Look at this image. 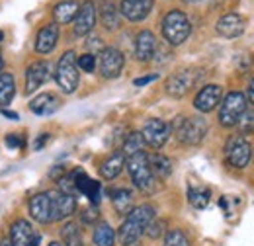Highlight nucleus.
Wrapping results in <instances>:
<instances>
[{
    "mask_svg": "<svg viewBox=\"0 0 254 246\" xmlns=\"http://www.w3.org/2000/svg\"><path fill=\"white\" fill-rule=\"evenodd\" d=\"M188 199H190V203L195 209H205L209 199H211V191L207 187H193L191 185L188 189Z\"/></svg>",
    "mask_w": 254,
    "mask_h": 246,
    "instance_id": "c756f323",
    "label": "nucleus"
},
{
    "mask_svg": "<svg viewBox=\"0 0 254 246\" xmlns=\"http://www.w3.org/2000/svg\"><path fill=\"white\" fill-rule=\"evenodd\" d=\"M49 246H61V245H59V243H51Z\"/></svg>",
    "mask_w": 254,
    "mask_h": 246,
    "instance_id": "de8ad7c7",
    "label": "nucleus"
},
{
    "mask_svg": "<svg viewBox=\"0 0 254 246\" xmlns=\"http://www.w3.org/2000/svg\"><path fill=\"white\" fill-rule=\"evenodd\" d=\"M2 64H4V62H2V55H0V70H2Z\"/></svg>",
    "mask_w": 254,
    "mask_h": 246,
    "instance_id": "49530a36",
    "label": "nucleus"
},
{
    "mask_svg": "<svg viewBox=\"0 0 254 246\" xmlns=\"http://www.w3.org/2000/svg\"><path fill=\"white\" fill-rule=\"evenodd\" d=\"M82 221H84V223H88V225H90V223H94V221H98V209H96V205L84 211V215H82Z\"/></svg>",
    "mask_w": 254,
    "mask_h": 246,
    "instance_id": "58836bf2",
    "label": "nucleus"
},
{
    "mask_svg": "<svg viewBox=\"0 0 254 246\" xmlns=\"http://www.w3.org/2000/svg\"><path fill=\"white\" fill-rule=\"evenodd\" d=\"M78 8L80 4L76 0H64V2H59L55 8H53V18L57 24H70L76 14H78Z\"/></svg>",
    "mask_w": 254,
    "mask_h": 246,
    "instance_id": "b1692460",
    "label": "nucleus"
},
{
    "mask_svg": "<svg viewBox=\"0 0 254 246\" xmlns=\"http://www.w3.org/2000/svg\"><path fill=\"white\" fill-rule=\"evenodd\" d=\"M30 215L39 223H51V199L49 193H37L30 199Z\"/></svg>",
    "mask_w": 254,
    "mask_h": 246,
    "instance_id": "aec40b11",
    "label": "nucleus"
},
{
    "mask_svg": "<svg viewBox=\"0 0 254 246\" xmlns=\"http://www.w3.org/2000/svg\"><path fill=\"white\" fill-rule=\"evenodd\" d=\"M0 246H12V243H10V239H2V241H0Z\"/></svg>",
    "mask_w": 254,
    "mask_h": 246,
    "instance_id": "a18cd8bd",
    "label": "nucleus"
},
{
    "mask_svg": "<svg viewBox=\"0 0 254 246\" xmlns=\"http://www.w3.org/2000/svg\"><path fill=\"white\" fill-rule=\"evenodd\" d=\"M127 170H129L133 184L141 191H153L155 189V176H153L151 166H149V156L143 151L127 156Z\"/></svg>",
    "mask_w": 254,
    "mask_h": 246,
    "instance_id": "20e7f679",
    "label": "nucleus"
},
{
    "mask_svg": "<svg viewBox=\"0 0 254 246\" xmlns=\"http://www.w3.org/2000/svg\"><path fill=\"white\" fill-rule=\"evenodd\" d=\"M57 39H59V28L57 24H47L43 30L37 33V39H35V51L45 55V53H51L57 45Z\"/></svg>",
    "mask_w": 254,
    "mask_h": 246,
    "instance_id": "412c9836",
    "label": "nucleus"
},
{
    "mask_svg": "<svg viewBox=\"0 0 254 246\" xmlns=\"http://www.w3.org/2000/svg\"><path fill=\"white\" fill-rule=\"evenodd\" d=\"M188 2H199V0H188Z\"/></svg>",
    "mask_w": 254,
    "mask_h": 246,
    "instance_id": "8fccbe9b",
    "label": "nucleus"
},
{
    "mask_svg": "<svg viewBox=\"0 0 254 246\" xmlns=\"http://www.w3.org/2000/svg\"><path fill=\"white\" fill-rule=\"evenodd\" d=\"M157 78H159V74H147V76L135 78L133 84H135V86H145V84H149V82H153V80H157Z\"/></svg>",
    "mask_w": 254,
    "mask_h": 246,
    "instance_id": "ea45409f",
    "label": "nucleus"
},
{
    "mask_svg": "<svg viewBox=\"0 0 254 246\" xmlns=\"http://www.w3.org/2000/svg\"><path fill=\"white\" fill-rule=\"evenodd\" d=\"M53 74V66L47 61H37L28 66L26 70V94H33L39 90Z\"/></svg>",
    "mask_w": 254,
    "mask_h": 246,
    "instance_id": "9d476101",
    "label": "nucleus"
},
{
    "mask_svg": "<svg viewBox=\"0 0 254 246\" xmlns=\"http://www.w3.org/2000/svg\"><path fill=\"white\" fill-rule=\"evenodd\" d=\"M143 147H145L143 135H141V133H129L126 137V141H124V154H126V158L131 156V154L141 153Z\"/></svg>",
    "mask_w": 254,
    "mask_h": 246,
    "instance_id": "7c9ffc66",
    "label": "nucleus"
},
{
    "mask_svg": "<svg viewBox=\"0 0 254 246\" xmlns=\"http://www.w3.org/2000/svg\"><path fill=\"white\" fill-rule=\"evenodd\" d=\"M72 174V178H74V185H76V191L78 193H82V195H86L94 205L100 203V197H102V187L100 184L92 180V178H88L86 176V172H82L80 168H76L74 172H70Z\"/></svg>",
    "mask_w": 254,
    "mask_h": 246,
    "instance_id": "dca6fc26",
    "label": "nucleus"
},
{
    "mask_svg": "<svg viewBox=\"0 0 254 246\" xmlns=\"http://www.w3.org/2000/svg\"><path fill=\"white\" fill-rule=\"evenodd\" d=\"M245 28H247V22L241 14H225L221 20L217 22L215 30L219 35L227 37V39H233V37H239L245 33Z\"/></svg>",
    "mask_w": 254,
    "mask_h": 246,
    "instance_id": "a211bd4d",
    "label": "nucleus"
},
{
    "mask_svg": "<svg viewBox=\"0 0 254 246\" xmlns=\"http://www.w3.org/2000/svg\"><path fill=\"white\" fill-rule=\"evenodd\" d=\"M2 39H4V33H2V31H0V41H2Z\"/></svg>",
    "mask_w": 254,
    "mask_h": 246,
    "instance_id": "09e8293b",
    "label": "nucleus"
},
{
    "mask_svg": "<svg viewBox=\"0 0 254 246\" xmlns=\"http://www.w3.org/2000/svg\"><path fill=\"white\" fill-rule=\"evenodd\" d=\"M149 166H151L153 176L159 178V180H166L172 174V162L164 154H151L149 156Z\"/></svg>",
    "mask_w": 254,
    "mask_h": 246,
    "instance_id": "bb28decb",
    "label": "nucleus"
},
{
    "mask_svg": "<svg viewBox=\"0 0 254 246\" xmlns=\"http://www.w3.org/2000/svg\"><path fill=\"white\" fill-rule=\"evenodd\" d=\"M47 141H49V135H47V133H43V135H39V137L35 139V143H33V149H35V151H39V149H43Z\"/></svg>",
    "mask_w": 254,
    "mask_h": 246,
    "instance_id": "a19ab883",
    "label": "nucleus"
},
{
    "mask_svg": "<svg viewBox=\"0 0 254 246\" xmlns=\"http://www.w3.org/2000/svg\"><path fill=\"white\" fill-rule=\"evenodd\" d=\"M199 76L201 74L195 68L178 70V72H174L166 80V92H168V96H172V98H182V96H186L195 86V82H197Z\"/></svg>",
    "mask_w": 254,
    "mask_h": 246,
    "instance_id": "6e6552de",
    "label": "nucleus"
},
{
    "mask_svg": "<svg viewBox=\"0 0 254 246\" xmlns=\"http://www.w3.org/2000/svg\"><path fill=\"white\" fill-rule=\"evenodd\" d=\"M86 47H88V53L94 55V57L96 53H102L104 51V45H102V39L100 37H90L88 43H86Z\"/></svg>",
    "mask_w": 254,
    "mask_h": 246,
    "instance_id": "e433bc0d",
    "label": "nucleus"
},
{
    "mask_svg": "<svg viewBox=\"0 0 254 246\" xmlns=\"http://www.w3.org/2000/svg\"><path fill=\"white\" fill-rule=\"evenodd\" d=\"M221 86H217V84H207V86H203L197 96H195V100H193V108L197 110V112H201V114H207V112H211V110H215L217 106H219V102H221Z\"/></svg>",
    "mask_w": 254,
    "mask_h": 246,
    "instance_id": "4468645a",
    "label": "nucleus"
},
{
    "mask_svg": "<svg viewBox=\"0 0 254 246\" xmlns=\"http://www.w3.org/2000/svg\"><path fill=\"white\" fill-rule=\"evenodd\" d=\"M191 33V24L180 10H170L162 18V35L168 45H182Z\"/></svg>",
    "mask_w": 254,
    "mask_h": 246,
    "instance_id": "f03ea898",
    "label": "nucleus"
},
{
    "mask_svg": "<svg viewBox=\"0 0 254 246\" xmlns=\"http://www.w3.org/2000/svg\"><path fill=\"white\" fill-rule=\"evenodd\" d=\"M6 147L8 149H20V147H24V139L18 137V135H8L6 137Z\"/></svg>",
    "mask_w": 254,
    "mask_h": 246,
    "instance_id": "4c0bfd02",
    "label": "nucleus"
},
{
    "mask_svg": "<svg viewBox=\"0 0 254 246\" xmlns=\"http://www.w3.org/2000/svg\"><path fill=\"white\" fill-rule=\"evenodd\" d=\"M110 195H112V203L120 215H127L133 209V191L131 189H127V187L112 189Z\"/></svg>",
    "mask_w": 254,
    "mask_h": 246,
    "instance_id": "393cba45",
    "label": "nucleus"
},
{
    "mask_svg": "<svg viewBox=\"0 0 254 246\" xmlns=\"http://www.w3.org/2000/svg\"><path fill=\"white\" fill-rule=\"evenodd\" d=\"M245 110H247V96L243 92H229L219 110V122L223 127H233L237 125Z\"/></svg>",
    "mask_w": 254,
    "mask_h": 246,
    "instance_id": "0eeeda50",
    "label": "nucleus"
},
{
    "mask_svg": "<svg viewBox=\"0 0 254 246\" xmlns=\"http://www.w3.org/2000/svg\"><path fill=\"white\" fill-rule=\"evenodd\" d=\"M126 64V57L120 49L116 47H108L100 53V59H98V68H100V74L104 78H118L122 74V68Z\"/></svg>",
    "mask_w": 254,
    "mask_h": 246,
    "instance_id": "1a4fd4ad",
    "label": "nucleus"
},
{
    "mask_svg": "<svg viewBox=\"0 0 254 246\" xmlns=\"http://www.w3.org/2000/svg\"><path fill=\"white\" fill-rule=\"evenodd\" d=\"M126 166V154L114 153L108 160H104V164L100 166V174L104 180H114L116 176H120V172Z\"/></svg>",
    "mask_w": 254,
    "mask_h": 246,
    "instance_id": "4be33fe9",
    "label": "nucleus"
},
{
    "mask_svg": "<svg viewBox=\"0 0 254 246\" xmlns=\"http://www.w3.org/2000/svg\"><path fill=\"white\" fill-rule=\"evenodd\" d=\"M35 239L33 227L26 219H18L10 227V243L12 246H28Z\"/></svg>",
    "mask_w": 254,
    "mask_h": 246,
    "instance_id": "6ab92c4d",
    "label": "nucleus"
},
{
    "mask_svg": "<svg viewBox=\"0 0 254 246\" xmlns=\"http://www.w3.org/2000/svg\"><path fill=\"white\" fill-rule=\"evenodd\" d=\"M76 66H78L80 70H84V72H94L96 57L94 55H90V53H84L82 57H78V59H76Z\"/></svg>",
    "mask_w": 254,
    "mask_h": 246,
    "instance_id": "f704fd0d",
    "label": "nucleus"
},
{
    "mask_svg": "<svg viewBox=\"0 0 254 246\" xmlns=\"http://www.w3.org/2000/svg\"><path fill=\"white\" fill-rule=\"evenodd\" d=\"M225 156L233 168H245L253 160V145L241 135L231 137L225 145Z\"/></svg>",
    "mask_w": 254,
    "mask_h": 246,
    "instance_id": "423d86ee",
    "label": "nucleus"
},
{
    "mask_svg": "<svg viewBox=\"0 0 254 246\" xmlns=\"http://www.w3.org/2000/svg\"><path fill=\"white\" fill-rule=\"evenodd\" d=\"M164 246H190L182 231H168L164 237Z\"/></svg>",
    "mask_w": 254,
    "mask_h": 246,
    "instance_id": "72a5a7b5",
    "label": "nucleus"
},
{
    "mask_svg": "<svg viewBox=\"0 0 254 246\" xmlns=\"http://www.w3.org/2000/svg\"><path fill=\"white\" fill-rule=\"evenodd\" d=\"M153 4L155 0H122L120 14H124L129 22H141L151 14Z\"/></svg>",
    "mask_w": 254,
    "mask_h": 246,
    "instance_id": "2eb2a0df",
    "label": "nucleus"
},
{
    "mask_svg": "<svg viewBox=\"0 0 254 246\" xmlns=\"http://www.w3.org/2000/svg\"><path fill=\"white\" fill-rule=\"evenodd\" d=\"M96 246H114L116 245V233L108 223H100L94 231Z\"/></svg>",
    "mask_w": 254,
    "mask_h": 246,
    "instance_id": "c85d7f7f",
    "label": "nucleus"
},
{
    "mask_svg": "<svg viewBox=\"0 0 254 246\" xmlns=\"http://www.w3.org/2000/svg\"><path fill=\"white\" fill-rule=\"evenodd\" d=\"M249 100L254 104V78L251 80V84H249Z\"/></svg>",
    "mask_w": 254,
    "mask_h": 246,
    "instance_id": "37998d69",
    "label": "nucleus"
},
{
    "mask_svg": "<svg viewBox=\"0 0 254 246\" xmlns=\"http://www.w3.org/2000/svg\"><path fill=\"white\" fill-rule=\"evenodd\" d=\"M16 94V80L10 72H0V110L10 106Z\"/></svg>",
    "mask_w": 254,
    "mask_h": 246,
    "instance_id": "cd10ccee",
    "label": "nucleus"
},
{
    "mask_svg": "<svg viewBox=\"0 0 254 246\" xmlns=\"http://www.w3.org/2000/svg\"><path fill=\"white\" fill-rule=\"evenodd\" d=\"M157 37L155 33L149 30H143L137 37H135V57L137 61H151L157 53Z\"/></svg>",
    "mask_w": 254,
    "mask_h": 246,
    "instance_id": "f3484780",
    "label": "nucleus"
},
{
    "mask_svg": "<svg viewBox=\"0 0 254 246\" xmlns=\"http://www.w3.org/2000/svg\"><path fill=\"white\" fill-rule=\"evenodd\" d=\"M55 80L64 94H72L78 86V66L74 51H64L63 57L57 62L55 68Z\"/></svg>",
    "mask_w": 254,
    "mask_h": 246,
    "instance_id": "39448f33",
    "label": "nucleus"
},
{
    "mask_svg": "<svg viewBox=\"0 0 254 246\" xmlns=\"http://www.w3.org/2000/svg\"><path fill=\"white\" fill-rule=\"evenodd\" d=\"M174 135L180 143L184 145H199L203 141V137L207 135V122L199 116H191V118H178L174 125Z\"/></svg>",
    "mask_w": 254,
    "mask_h": 246,
    "instance_id": "7ed1b4c3",
    "label": "nucleus"
},
{
    "mask_svg": "<svg viewBox=\"0 0 254 246\" xmlns=\"http://www.w3.org/2000/svg\"><path fill=\"white\" fill-rule=\"evenodd\" d=\"M39 243H41V237H37V235H35V239H33V241L28 246H37Z\"/></svg>",
    "mask_w": 254,
    "mask_h": 246,
    "instance_id": "c03bdc74",
    "label": "nucleus"
},
{
    "mask_svg": "<svg viewBox=\"0 0 254 246\" xmlns=\"http://www.w3.org/2000/svg\"><path fill=\"white\" fill-rule=\"evenodd\" d=\"M47 193H49V199H51V221H63V219L74 213V209H76L74 195L63 193L61 189L47 191Z\"/></svg>",
    "mask_w": 254,
    "mask_h": 246,
    "instance_id": "9b49d317",
    "label": "nucleus"
},
{
    "mask_svg": "<svg viewBox=\"0 0 254 246\" xmlns=\"http://www.w3.org/2000/svg\"><path fill=\"white\" fill-rule=\"evenodd\" d=\"M57 108H59V102L51 94H39L30 104V110L35 116H51V114H55Z\"/></svg>",
    "mask_w": 254,
    "mask_h": 246,
    "instance_id": "5701e85b",
    "label": "nucleus"
},
{
    "mask_svg": "<svg viewBox=\"0 0 254 246\" xmlns=\"http://www.w3.org/2000/svg\"><path fill=\"white\" fill-rule=\"evenodd\" d=\"M96 26V4L92 0H86L84 4H80L78 14L74 18V35L82 37L88 35L90 31L94 30Z\"/></svg>",
    "mask_w": 254,
    "mask_h": 246,
    "instance_id": "ddd939ff",
    "label": "nucleus"
},
{
    "mask_svg": "<svg viewBox=\"0 0 254 246\" xmlns=\"http://www.w3.org/2000/svg\"><path fill=\"white\" fill-rule=\"evenodd\" d=\"M141 135L145 139V145H149L153 149H160L168 141V137H170V127H168V123H164L162 120L155 118V120H149V122L145 123Z\"/></svg>",
    "mask_w": 254,
    "mask_h": 246,
    "instance_id": "f8f14e48",
    "label": "nucleus"
},
{
    "mask_svg": "<svg viewBox=\"0 0 254 246\" xmlns=\"http://www.w3.org/2000/svg\"><path fill=\"white\" fill-rule=\"evenodd\" d=\"M61 235H63L64 246H84L76 223H66L63 227V231H61Z\"/></svg>",
    "mask_w": 254,
    "mask_h": 246,
    "instance_id": "2f4dec72",
    "label": "nucleus"
},
{
    "mask_svg": "<svg viewBox=\"0 0 254 246\" xmlns=\"http://www.w3.org/2000/svg\"><path fill=\"white\" fill-rule=\"evenodd\" d=\"M162 229H164V223H162V221H155V219H153L145 231H147V235H149L151 239H159L160 235H162Z\"/></svg>",
    "mask_w": 254,
    "mask_h": 246,
    "instance_id": "c9c22d12",
    "label": "nucleus"
},
{
    "mask_svg": "<svg viewBox=\"0 0 254 246\" xmlns=\"http://www.w3.org/2000/svg\"><path fill=\"white\" fill-rule=\"evenodd\" d=\"M239 129H241V133L243 135H253L254 133V110L253 108H247L245 112H243V116L239 118Z\"/></svg>",
    "mask_w": 254,
    "mask_h": 246,
    "instance_id": "473e14b6",
    "label": "nucleus"
},
{
    "mask_svg": "<svg viewBox=\"0 0 254 246\" xmlns=\"http://www.w3.org/2000/svg\"><path fill=\"white\" fill-rule=\"evenodd\" d=\"M2 116H4V118H8V120H14V122L18 120V114H16V112H8V110H2Z\"/></svg>",
    "mask_w": 254,
    "mask_h": 246,
    "instance_id": "79ce46f5",
    "label": "nucleus"
},
{
    "mask_svg": "<svg viewBox=\"0 0 254 246\" xmlns=\"http://www.w3.org/2000/svg\"><path fill=\"white\" fill-rule=\"evenodd\" d=\"M100 18L106 30L120 28V12L114 4V0H100Z\"/></svg>",
    "mask_w": 254,
    "mask_h": 246,
    "instance_id": "a878e982",
    "label": "nucleus"
},
{
    "mask_svg": "<svg viewBox=\"0 0 254 246\" xmlns=\"http://www.w3.org/2000/svg\"><path fill=\"white\" fill-rule=\"evenodd\" d=\"M155 219V209L151 205H139L127 213L126 221L122 223L118 231V239L124 246H131L139 241V237L145 233L149 223Z\"/></svg>",
    "mask_w": 254,
    "mask_h": 246,
    "instance_id": "f257e3e1",
    "label": "nucleus"
}]
</instances>
